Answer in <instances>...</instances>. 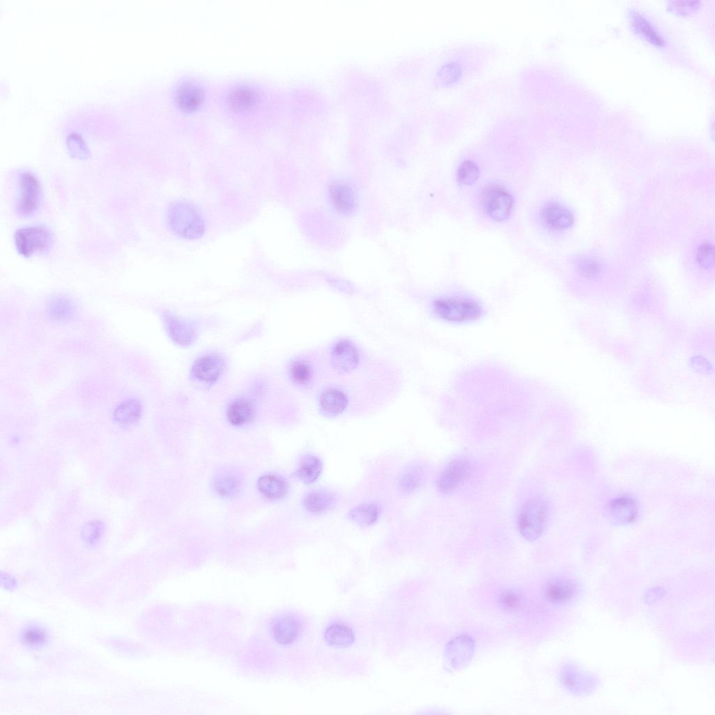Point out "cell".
<instances>
[{"label":"cell","instance_id":"6da1fadb","mask_svg":"<svg viewBox=\"0 0 715 715\" xmlns=\"http://www.w3.org/2000/svg\"><path fill=\"white\" fill-rule=\"evenodd\" d=\"M324 376H339L357 369L368 357L355 341L341 337L333 341L323 353Z\"/></svg>","mask_w":715,"mask_h":715},{"label":"cell","instance_id":"7a4b0ae2","mask_svg":"<svg viewBox=\"0 0 715 715\" xmlns=\"http://www.w3.org/2000/svg\"><path fill=\"white\" fill-rule=\"evenodd\" d=\"M286 373L288 380L297 390H316L324 374L323 352L311 350L295 356L288 362Z\"/></svg>","mask_w":715,"mask_h":715},{"label":"cell","instance_id":"3957f363","mask_svg":"<svg viewBox=\"0 0 715 715\" xmlns=\"http://www.w3.org/2000/svg\"><path fill=\"white\" fill-rule=\"evenodd\" d=\"M166 217L170 230L181 238L196 239L205 233L204 219L197 207L190 202L178 200L171 203Z\"/></svg>","mask_w":715,"mask_h":715},{"label":"cell","instance_id":"277c9868","mask_svg":"<svg viewBox=\"0 0 715 715\" xmlns=\"http://www.w3.org/2000/svg\"><path fill=\"white\" fill-rule=\"evenodd\" d=\"M433 312L451 323H465L479 318L482 308L476 301L463 297H444L434 300Z\"/></svg>","mask_w":715,"mask_h":715},{"label":"cell","instance_id":"5b68a950","mask_svg":"<svg viewBox=\"0 0 715 715\" xmlns=\"http://www.w3.org/2000/svg\"><path fill=\"white\" fill-rule=\"evenodd\" d=\"M13 239L17 253L25 258L47 251L53 243L52 233L41 225L20 228L15 231Z\"/></svg>","mask_w":715,"mask_h":715},{"label":"cell","instance_id":"8992f818","mask_svg":"<svg viewBox=\"0 0 715 715\" xmlns=\"http://www.w3.org/2000/svg\"><path fill=\"white\" fill-rule=\"evenodd\" d=\"M547 517L545 501L538 497L530 498L522 505L517 519L521 535L529 541L538 538L543 532Z\"/></svg>","mask_w":715,"mask_h":715},{"label":"cell","instance_id":"52a82bcc","mask_svg":"<svg viewBox=\"0 0 715 715\" xmlns=\"http://www.w3.org/2000/svg\"><path fill=\"white\" fill-rule=\"evenodd\" d=\"M224 355L216 351L205 352L193 362L190 369L191 380L202 386H211L220 380L226 369Z\"/></svg>","mask_w":715,"mask_h":715},{"label":"cell","instance_id":"ba28073f","mask_svg":"<svg viewBox=\"0 0 715 715\" xmlns=\"http://www.w3.org/2000/svg\"><path fill=\"white\" fill-rule=\"evenodd\" d=\"M480 200L484 211L494 221H503L511 214L513 196L501 185L491 184L486 186L481 193Z\"/></svg>","mask_w":715,"mask_h":715},{"label":"cell","instance_id":"9c48e42d","mask_svg":"<svg viewBox=\"0 0 715 715\" xmlns=\"http://www.w3.org/2000/svg\"><path fill=\"white\" fill-rule=\"evenodd\" d=\"M18 186L17 212L23 216L31 215L37 210L40 203V184L32 172L24 171L19 176Z\"/></svg>","mask_w":715,"mask_h":715},{"label":"cell","instance_id":"30bf717a","mask_svg":"<svg viewBox=\"0 0 715 715\" xmlns=\"http://www.w3.org/2000/svg\"><path fill=\"white\" fill-rule=\"evenodd\" d=\"M470 463L463 458L452 460L439 474L436 486L443 494L452 492L457 489L469 476Z\"/></svg>","mask_w":715,"mask_h":715},{"label":"cell","instance_id":"8fae6325","mask_svg":"<svg viewBox=\"0 0 715 715\" xmlns=\"http://www.w3.org/2000/svg\"><path fill=\"white\" fill-rule=\"evenodd\" d=\"M257 414L254 400L247 396H237L228 403L226 416L228 422L235 427H243L251 423Z\"/></svg>","mask_w":715,"mask_h":715},{"label":"cell","instance_id":"7c38bea8","mask_svg":"<svg viewBox=\"0 0 715 715\" xmlns=\"http://www.w3.org/2000/svg\"><path fill=\"white\" fill-rule=\"evenodd\" d=\"M163 320L168 337L176 344L188 346L195 341L196 330L192 323L170 312L163 314Z\"/></svg>","mask_w":715,"mask_h":715},{"label":"cell","instance_id":"4fadbf2b","mask_svg":"<svg viewBox=\"0 0 715 715\" xmlns=\"http://www.w3.org/2000/svg\"><path fill=\"white\" fill-rule=\"evenodd\" d=\"M540 216L543 223L554 230H564L571 227L575 221L573 212L564 205L550 201L541 209Z\"/></svg>","mask_w":715,"mask_h":715},{"label":"cell","instance_id":"5bb4252c","mask_svg":"<svg viewBox=\"0 0 715 715\" xmlns=\"http://www.w3.org/2000/svg\"><path fill=\"white\" fill-rule=\"evenodd\" d=\"M332 205L341 214L352 213L357 205V195L353 187L342 180L333 182L329 187Z\"/></svg>","mask_w":715,"mask_h":715},{"label":"cell","instance_id":"9a60e30c","mask_svg":"<svg viewBox=\"0 0 715 715\" xmlns=\"http://www.w3.org/2000/svg\"><path fill=\"white\" fill-rule=\"evenodd\" d=\"M300 619L293 614H283L274 619L272 633L276 642L282 645L294 642L301 631Z\"/></svg>","mask_w":715,"mask_h":715},{"label":"cell","instance_id":"2e32d148","mask_svg":"<svg viewBox=\"0 0 715 715\" xmlns=\"http://www.w3.org/2000/svg\"><path fill=\"white\" fill-rule=\"evenodd\" d=\"M45 311L52 320L57 323H66L74 317L76 305L74 301L68 296L57 295L47 301Z\"/></svg>","mask_w":715,"mask_h":715},{"label":"cell","instance_id":"e0dca14e","mask_svg":"<svg viewBox=\"0 0 715 715\" xmlns=\"http://www.w3.org/2000/svg\"><path fill=\"white\" fill-rule=\"evenodd\" d=\"M334 492L326 489H315L307 494L303 505L307 510L314 514H323L331 510L336 505Z\"/></svg>","mask_w":715,"mask_h":715},{"label":"cell","instance_id":"ac0fdd59","mask_svg":"<svg viewBox=\"0 0 715 715\" xmlns=\"http://www.w3.org/2000/svg\"><path fill=\"white\" fill-rule=\"evenodd\" d=\"M257 488L265 498L270 500H279L287 494L288 484L280 476L265 474L258 478Z\"/></svg>","mask_w":715,"mask_h":715},{"label":"cell","instance_id":"d6986e66","mask_svg":"<svg viewBox=\"0 0 715 715\" xmlns=\"http://www.w3.org/2000/svg\"><path fill=\"white\" fill-rule=\"evenodd\" d=\"M142 413L143 406L141 401L135 398H129L117 406L113 412V418L118 424L129 426L138 422Z\"/></svg>","mask_w":715,"mask_h":715},{"label":"cell","instance_id":"ffe728a7","mask_svg":"<svg viewBox=\"0 0 715 715\" xmlns=\"http://www.w3.org/2000/svg\"><path fill=\"white\" fill-rule=\"evenodd\" d=\"M543 592L549 601L563 603L569 600L575 593L573 584L563 579H552L543 586Z\"/></svg>","mask_w":715,"mask_h":715},{"label":"cell","instance_id":"44dd1931","mask_svg":"<svg viewBox=\"0 0 715 715\" xmlns=\"http://www.w3.org/2000/svg\"><path fill=\"white\" fill-rule=\"evenodd\" d=\"M241 485L239 476L231 471L219 473L214 478L213 482L215 492L219 496L226 498L233 497L238 494Z\"/></svg>","mask_w":715,"mask_h":715},{"label":"cell","instance_id":"7402d4cb","mask_svg":"<svg viewBox=\"0 0 715 715\" xmlns=\"http://www.w3.org/2000/svg\"><path fill=\"white\" fill-rule=\"evenodd\" d=\"M609 511L614 521L621 524L631 523L637 515L635 502L631 498L619 497L610 504Z\"/></svg>","mask_w":715,"mask_h":715},{"label":"cell","instance_id":"603a6c76","mask_svg":"<svg viewBox=\"0 0 715 715\" xmlns=\"http://www.w3.org/2000/svg\"><path fill=\"white\" fill-rule=\"evenodd\" d=\"M324 639L330 645L346 647L355 640L352 628L344 623H334L328 626L324 633Z\"/></svg>","mask_w":715,"mask_h":715},{"label":"cell","instance_id":"cb8c5ba5","mask_svg":"<svg viewBox=\"0 0 715 715\" xmlns=\"http://www.w3.org/2000/svg\"><path fill=\"white\" fill-rule=\"evenodd\" d=\"M379 513L376 503H364L352 508L348 513V517L358 526H369L377 521Z\"/></svg>","mask_w":715,"mask_h":715},{"label":"cell","instance_id":"d4e9b609","mask_svg":"<svg viewBox=\"0 0 715 715\" xmlns=\"http://www.w3.org/2000/svg\"><path fill=\"white\" fill-rule=\"evenodd\" d=\"M630 17L631 24L637 33L656 45L663 46L665 45V41L661 34L641 13L637 11L631 12Z\"/></svg>","mask_w":715,"mask_h":715},{"label":"cell","instance_id":"484cf974","mask_svg":"<svg viewBox=\"0 0 715 715\" xmlns=\"http://www.w3.org/2000/svg\"><path fill=\"white\" fill-rule=\"evenodd\" d=\"M323 470L320 459L314 455H308L302 459L296 471L297 478L305 484L315 482Z\"/></svg>","mask_w":715,"mask_h":715},{"label":"cell","instance_id":"4316f807","mask_svg":"<svg viewBox=\"0 0 715 715\" xmlns=\"http://www.w3.org/2000/svg\"><path fill=\"white\" fill-rule=\"evenodd\" d=\"M202 97L201 89L191 83L181 85L176 93V100L179 105L187 110L196 108L202 101Z\"/></svg>","mask_w":715,"mask_h":715},{"label":"cell","instance_id":"83f0119b","mask_svg":"<svg viewBox=\"0 0 715 715\" xmlns=\"http://www.w3.org/2000/svg\"><path fill=\"white\" fill-rule=\"evenodd\" d=\"M424 479V472L418 466H410L406 468L400 474L398 484L400 489L405 492H412L416 490Z\"/></svg>","mask_w":715,"mask_h":715},{"label":"cell","instance_id":"f1b7e54d","mask_svg":"<svg viewBox=\"0 0 715 715\" xmlns=\"http://www.w3.org/2000/svg\"><path fill=\"white\" fill-rule=\"evenodd\" d=\"M256 99V93L253 89L246 87H240L233 89L228 97L230 105L237 109L248 108L254 105Z\"/></svg>","mask_w":715,"mask_h":715},{"label":"cell","instance_id":"f546056e","mask_svg":"<svg viewBox=\"0 0 715 715\" xmlns=\"http://www.w3.org/2000/svg\"><path fill=\"white\" fill-rule=\"evenodd\" d=\"M576 269L581 276L587 279H597L603 272L600 262L596 258L588 256L577 259Z\"/></svg>","mask_w":715,"mask_h":715},{"label":"cell","instance_id":"4dcf8cb0","mask_svg":"<svg viewBox=\"0 0 715 715\" xmlns=\"http://www.w3.org/2000/svg\"><path fill=\"white\" fill-rule=\"evenodd\" d=\"M499 603L506 611H517L522 606L524 598L520 592L509 589L503 591L499 594Z\"/></svg>","mask_w":715,"mask_h":715},{"label":"cell","instance_id":"1f68e13d","mask_svg":"<svg viewBox=\"0 0 715 715\" xmlns=\"http://www.w3.org/2000/svg\"><path fill=\"white\" fill-rule=\"evenodd\" d=\"M479 175L480 170L478 165L470 160L462 162L457 172V180L464 185L474 184L477 181Z\"/></svg>","mask_w":715,"mask_h":715},{"label":"cell","instance_id":"d6a6232c","mask_svg":"<svg viewBox=\"0 0 715 715\" xmlns=\"http://www.w3.org/2000/svg\"><path fill=\"white\" fill-rule=\"evenodd\" d=\"M47 640L45 631L37 626L27 628L22 634L24 643L29 647H38L43 644Z\"/></svg>","mask_w":715,"mask_h":715},{"label":"cell","instance_id":"836d02e7","mask_svg":"<svg viewBox=\"0 0 715 715\" xmlns=\"http://www.w3.org/2000/svg\"><path fill=\"white\" fill-rule=\"evenodd\" d=\"M695 259L698 264L702 268L712 267L714 261L713 245L709 242H703L699 244L696 250Z\"/></svg>","mask_w":715,"mask_h":715},{"label":"cell","instance_id":"e575fe53","mask_svg":"<svg viewBox=\"0 0 715 715\" xmlns=\"http://www.w3.org/2000/svg\"><path fill=\"white\" fill-rule=\"evenodd\" d=\"M102 533V526L96 522L87 524L84 530V538L88 542H95Z\"/></svg>","mask_w":715,"mask_h":715}]
</instances>
